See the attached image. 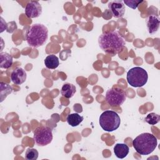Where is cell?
Returning <instances> with one entry per match:
<instances>
[{
	"instance_id": "2",
	"label": "cell",
	"mask_w": 160,
	"mask_h": 160,
	"mask_svg": "<svg viewBox=\"0 0 160 160\" xmlns=\"http://www.w3.org/2000/svg\"><path fill=\"white\" fill-rule=\"evenodd\" d=\"M157 144V138L149 132L142 133L132 141L133 148L141 155L150 154L155 150Z\"/></svg>"
},
{
	"instance_id": "12",
	"label": "cell",
	"mask_w": 160,
	"mask_h": 160,
	"mask_svg": "<svg viewBox=\"0 0 160 160\" xmlns=\"http://www.w3.org/2000/svg\"><path fill=\"white\" fill-rule=\"evenodd\" d=\"M129 152V148L126 144L118 143L114 147V152L118 158H124L127 156Z\"/></svg>"
},
{
	"instance_id": "7",
	"label": "cell",
	"mask_w": 160,
	"mask_h": 160,
	"mask_svg": "<svg viewBox=\"0 0 160 160\" xmlns=\"http://www.w3.org/2000/svg\"><path fill=\"white\" fill-rule=\"evenodd\" d=\"M126 99V92L121 89L112 88L106 93V102L111 106H121Z\"/></svg>"
},
{
	"instance_id": "11",
	"label": "cell",
	"mask_w": 160,
	"mask_h": 160,
	"mask_svg": "<svg viewBox=\"0 0 160 160\" xmlns=\"http://www.w3.org/2000/svg\"><path fill=\"white\" fill-rule=\"evenodd\" d=\"M147 28L149 34L156 33L159 28V19L154 15H150L147 19Z\"/></svg>"
},
{
	"instance_id": "16",
	"label": "cell",
	"mask_w": 160,
	"mask_h": 160,
	"mask_svg": "<svg viewBox=\"0 0 160 160\" xmlns=\"http://www.w3.org/2000/svg\"><path fill=\"white\" fill-rule=\"evenodd\" d=\"M84 119V118L78 113L69 114L66 118L68 123L72 127L78 126Z\"/></svg>"
},
{
	"instance_id": "14",
	"label": "cell",
	"mask_w": 160,
	"mask_h": 160,
	"mask_svg": "<svg viewBox=\"0 0 160 160\" xmlns=\"http://www.w3.org/2000/svg\"><path fill=\"white\" fill-rule=\"evenodd\" d=\"M76 91V86L72 84L66 83L63 84L61 89V94L62 96L69 99L72 98Z\"/></svg>"
},
{
	"instance_id": "15",
	"label": "cell",
	"mask_w": 160,
	"mask_h": 160,
	"mask_svg": "<svg viewBox=\"0 0 160 160\" xmlns=\"http://www.w3.org/2000/svg\"><path fill=\"white\" fill-rule=\"evenodd\" d=\"M44 64L48 69H54L59 65L58 58L54 54H50L48 56L44 59Z\"/></svg>"
},
{
	"instance_id": "13",
	"label": "cell",
	"mask_w": 160,
	"mask_h": 160,
	"mask_svg": "<svg viewBox=\"0 0 160 160\" xmlns=\"http://www.w3.org/2000/svg\"><path fill=\"white\" fill-rule=\"evenodd\" d=\"M13 62L12 56L6 52L0 53V67L2 69L9 68Z\"/></svg>"
},
{
	"instance_id": "18",
	"label": "cell",
	"mask_w": 160,
	"mask_h": 160,
	"mask_svg": "<svg viewBox=\"0 0 160 160\" xmlns=\"http://www.w3.org/2000/svg\"><path fill=\"white\" fill-rule=\"evenodd\" d=\"M160 121V116L154 112L148 114L145 118V121L150 125H155Z\"/></svg>"
},
{
	"instance_id": "20",
	"label": "cell",
	"mask_w": 160,
	"mask_h": 160,
	"mask_svg": "<svg viewBox=\"0 0 160 160\" xmlns=\"http://www.w3.org/2000/svg\"><path fill=\"white\" fill-rule=\"evenodd\" d=\"M142 1H136V0H129V1H124L123 2L127 5L128 7L135 9L138 8V6L142 2Z\"/></svg>"
},
{
	"instance_id": "9",
	"label": "cell",
	"mask_w": 160,
	"mask_h": 160,
	"mask_svg": "<svg viewBox=\"0 0 160 160\" xmlns=\"http://www.w3.org/2000/svg\"><path fill=\"white\" fill-rule=\"evenodd\" d=\"M108 8L113 17L120 18L125 13V5L122 1H112L108 4Z\"/></svg>"
},
{
	"instance_id": "19",
	"label": "cell",
	"mask_w": 160,
	"mask_h": 160,
	"mask_svg": "<svg viewBox=\"0 0 160 160\" xmlns=\"http://www.w3.org/2000/svg\"><path fill=\"white\" fill-rule=\"evenodd\" d=\"M39 152L34 148H28L25 153V158L27 160H36L38 158Z\"/></svg>"
},
{
	"instance_id": "8",
	"label": "cell",
	"mask_w": 160,
	"mask_h": 160,
	"mask_svg": "<svg viewBox=\"0 0 160 160\" xmlns=\"http://www.w3.org/2000/svg\"><path fill=\"white\" fill-rule=\"evenodd\" d=\"M25 14L28 18H38L42 14V6L38 1H31L26 5Z\"/></svg>"
},
{
	"instance_id": "3",
	"label": "cell",
	"mask_w": 160,
	"mask_h": 160,
	"mask_svg": "<svg viewBox=\"0 0 160 160\" xmlns=\"http://www.w3.org/2000/svg\"><path fill=\"white\" fill-rule=\"evenodd\" d=\"M26 41L29 46L37 48L43 45L48 38V29L42 24H34L26 33Z\"/></svg>"
},
{
	"instance_id": "10",
	"label": "cell",
	"mask_w": 160,
	"mask_h": 160,
	"mask_svg": "<svg viewBox=\"0 0 160 160\" xmlns=\"http://www.w3.org/2000/svg\"><path fill=\"white\" fill-rule=\"evenodd\" d=\"M26 72L21 68H17L11 72V79L13 83L20 85L25 82L26 79Z\"/></svg>"
},
{
	"instance_id": "5",
	"label": "cell",
	"mask_w": 160,
	"mask_h": 160,
	"mask_svg": "<svg viewBox=\"0 0 160 160\" xmlns=\"http://www.w3.org/2000/svg\"><path fill=\"white\" fill-rule=\"evenodd\" d=\"M127 81L129 84L134 88L144 86L148 79L147 71L141 67H134L127 72Z\"/></svg>"
},
{
	"instance_id": "1",
	"label": "cell",
	"mask_w": 160,
	"mask_h": 160,
	"mask_svg": "<svg viewBox=\"0 0 160 160\" xmlns=\"http://www.w3.org/2000/svg\"><path fill=\"white\" fill-rule=\"evenodd\" d=\"M98 43L103 51L112 56L120 53L125 46L123 38L117 31L103 32L98 38Z\"/></svg>"
},
{
	"instance_id": "6",
	"label": "cell",
	"mask_w": 160,
	"mask_h": 160,
	"mask_svg": "<svg viewBox=\"0 0 160 160\" xmlns=\"http://www.w3.org/2000/svg\"><path fill=\"white\" fill-rule=\"evenodd\" d=\"M52 138V129L48 126H39L34 131L33 139L38 146H45L50 144Z\"/></svg>"
},
{
	"instance_id": "4",
	"label": "cell",
	"mask_w": 160,
	"mask_h": 160,
	"mask_svg": "<svg viewBox=\"0 0 160 160\" xmlns=\"http://www.w3.org/2000/svg\"><path fill=\"white\" fill-rule=\"evenodd\" d=\"M99 122L103 130L107 132H112L119 127L121 119L118 114L115 111L107 110L100 115Z\"/></svg>"
},
{
	"instance_id": "17",
	"label": "cell",
	"mask_w": 160,
	"mask_h": 160,
	"mask_svg": "<svg viewBox=\"0 0 160 160\" xmlns=\"http://www.w3.org/2000/svg\"><path fill=\"white\" fill-rule=\"evenodd\" d=\"M0 88L1 102H2L4 99L12 92V88L9 84L4 82H0Z\"/></svg>"
}]
</instances>
